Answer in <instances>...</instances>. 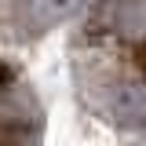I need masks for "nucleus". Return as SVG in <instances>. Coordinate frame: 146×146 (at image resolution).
Segmentation results:
<instances>
[{"mask_svg":"<svg viewBox=\"0 0 146 146\" xmlns=\"http://www.w3.org/2000/svg\"><path fill=\"white\" fill-rule=\"evenodd\" d=\"M110 117L121 128H143L146 124V80L124 77L110 91Z\"/></svg>","mask_w":146,"mask_h":146,"instance_id":"nucleus-1","label":"nucleus"},{"mask_svg":"<svg viewBox=\"0 0 146 146\" xmlns=\"http://www.w3.org/2000/svg\"><path fill=\"white\" fill-rule=\"evenodd\" d=\"M110 26L124 40H143L146 36V0H117L113 11H110Z\"/></svg>","mask_w":146,"mask_h":146,"instance_id":"nucleus-2","label":"nucleus"},{"mask_svg":"<svg viewBox=\"0 0 146 146\" xmlns=\"http://www.w3.org/2000/svg\"><path fill=\"white\" fill-rule=\"evenodd\" d=\"M80 0H26V26L29 29H51L77 11Z\"/></svg>","mask_w":146,"mask_h":146,"instance_id":"nucleus-3","label":"nucleus"}]
</instances>
